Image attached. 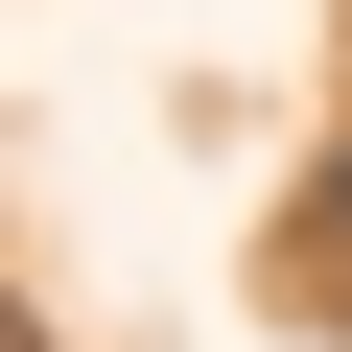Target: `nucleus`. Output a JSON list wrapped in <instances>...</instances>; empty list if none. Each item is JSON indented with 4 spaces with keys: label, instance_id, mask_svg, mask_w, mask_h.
Returning a JSON list of instances; mask_svg holds the SVG:
<instances>
[{
    "label": "nucleus",
    "instance_id": "1",
    "mask_svg": "<svg viewBox=\"0 0 352 352\" xmlns=\"http://www.w3.org/2000/svg\"><path fill=\"white\" fill-rule=\"evenodd\" d=\"M282 305L352 329V164H305V212H282Z\"/></svg>",
    "mask_w": 352,
    "mask_h": 352
}]
</instances>
